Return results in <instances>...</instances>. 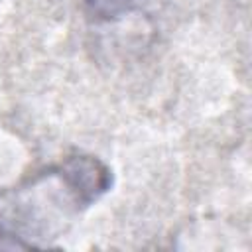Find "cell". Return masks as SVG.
<instances>
[{"label": "cell", "instance_id": "obj_1", "mask_svg": "<svg viewBox=\"0 0 252 252\" xmlns=\"http://www.w3.org/2000/svg\"><path fill=\"white\" fill-rule=\"evenodd\" d=\"M61 183L81 207L96 201L110 187V171L93 156H71L57 167Z\"/></svg>", "mask_w": 252, "mask_h": 252}, {"label": "cell", "instance_id": "obj_2", "mask_svg": "<svg viewBox=\"0 0 252 252\" xmlns=\"http://www.w3.org/2000/svg\"><path fill=\"white\" fill-rule=\"evenodd\" d=\"M163 0H83L85 10L100 22H116L132 14H152Z\"/></svg>", "mask_w": 252, "mask_h": 252}, {"label": "cell", "instance_id": "obj_3", "mask_svg": "<svg viewBox=\"0 0 252 252\" xmlns=\"http://www.w3.org/2000/svg\"><path fill=\"white\" fill-rule=\"evenodd\" d=\"M0 248H8V250H14V248H33L32 242H26L22 240L20 236L8 232L6 228L0 226Z\"/></svg>", "mask_w": 252, "mask_h": 252}]
</instances>
